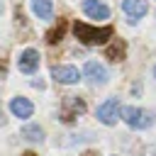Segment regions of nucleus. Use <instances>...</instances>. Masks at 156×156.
<instances>
[{
  "instance_id": "1",
  "label": "nucleus",
  "mask_w": 156,
  "mask_h": 156,
  "mask_svg": "<svg viewBox=\"0 0 156 156\" xmlns=\"http://www.w3.org/2000/svg\"><path fill=\"white\" fill-rule=\"evenodd\" d=\"M73 34H76V39L83 41L85 46H93V44H105L107 39H112L115 27H112V24L90 27L88 22H76V24H73Z\"/></svg>"
},
{
  "instance_id": "2",
  "label": "nucleus",
  "mask_w": 156,
  "mask_h": 156,
  "mask_svg": "<svg viewBox=\"0 0 156 156\" xmlns=\"http://www.w3.org/2000/svg\"><path fill=\"white\" fill-rule=\"evenodd\" d=\"M119 115H122V119H124L132 129H146V127L154 124V115H151L149 110H141V107H134V105L122 107Z\"/></svg>"
},
{
  "instance_id": "3",
  "label": "nucleus",
  "mask_w": 156,
  "mask_h": 156,
  "mask_svg": "<svg viewBox=\"0 0 156 156\" xmlns=\"http://www.w3.org/2000/svg\"><path fill=\"white\" fill-rule=\"evenodd\" d=\"M85 112V102H83V98H78V95H66L63 100H61V110H58V119L61 122H73L78 115H83Z\"/></svg>"
},
{
  "instance_id": "4",
  "label": "nucleus",
  "mask_w": 156,
  "mask_h": 156,
  "mask_svg": "<svg viewBox=\"0 0 156 156\" xmlns=\"http://www.w3.org/2000/svg\"><path fill=\"white\" fill-rule=\"evenodd\" d=\"M119 112H122V107H119V100H117V98H110V100H105V102L98 107V119H100L102 124L112 127V124H117V117H119Z\"/></svg>"
},
{
  "instance_id": "5",
  "label": "nucleus",
  "mask_w": 156,
  "mask_h": 156,
  "mask_svg": "<svg viewBox=\"0 0 156 156\" xmlns=\"http://www.w3.org/2000/svg\"><path fill=\"white\" fill-rule=\"evenodd\" d=\"M51 76H54L56 83H66V85L80 80V71L76 66H54L51 68Z\"/></svg>"
},
{
  "instance_id": "6",
  "label": "nucleus",
  "mask_w": 156,
  "mask_h": 156,
  "mask_svg": "<svg viewBox=\"0 0 156 156\" xmlns=\"http://www.w3.org/2000/svg\"><path fill=\"white\" fill-rule=\"evenodd\" d=\"M122 10L127 12L129 22L134 24L136 20H141L149 12V5H146V0H122Z\"/></svg>"
},
{
  "instance_id": "7",
  "label": "nucleus",
  "mask_w": 156,
  "mask_h": 156,
  "mask_svg": "<svg viewBox=\"0 0 156 156\" xmlns=\"http://www.w3.org/2000/svg\"><path fill=\"white\" fill-rule=\"evenodd\" d=\"M17 66L22 73H34L39 68V51L37 49H24L17 58Z\"/></svg>"
},
{
  "instance_id": "8",
  "label": "nucleus",
  "mask_w": 156,
  "mask_h": 156,
  "mask_svg": "<svg viewBox=\"0 0 156 156\" xmlns=\"http://www.w3.org/2000/svg\"><path fill=\"white\" fill-rule=\"evenodd\" d=\"M85 78H88L93 85H105V83H107V71H105L102 63L88 61V63H85Z\"/></svg>"
},
{
  "instance_id": "9",
  "label": "nucleus",
  "mask_w": 156,
  "mask_h": 156,
  "mask_svg": "<svg viewBox=\"0 0 156 156\" xmlns=\"http://www.w3.org/2000/svg\"><path fill=\"white\" fill-rule=\"evenodd\" d=\"M83 12L90 20H107L110 17V7L100 0H83Z\"/></svg>"
},
{
  "instance_id": "10",
  "label": "nucleus",
  "mask_w": 156,
  "mask_h": 156,
  "mask_svg": "<svg viewBox=\"0 0 156 156\" xmlns=\"http://www.w3.org/2000/svg\"><path fill=\"white\" fill-rule=\"evenodd\" d=\"M124 56H127V41L124 39H115L112 44L105 46V58H110L112 63L124 61Z\"/></svg>"
},
{
  "instance_id": "11",
  "label": "nucleus",
  "mask_w": 156,
  "mask_h": 156,
  "mask_svg": "<svg viewBox=\"0 0 156 156\" xmlns=\"http://www.w3.org/2000/svg\"><path fill=\"white\" fill-rule=\"evenodd\" d=\"M10 110H12V115H15V117H20V119H27V117H32V112H34V105H32L27 98H12V102H10Z\"/></svg>"
},
{
  "instance_id": "12",
  "label": "nucleus",
  "mask_w": 156,
  "mask_h": 156,
  "mask_svg": "<svg viewBox=\"0 0 156 156\" xmlns=\"http://www.w3.org/2000/svg\"><path fill=\"white\" fill-rule=\"evenodd\" d=\"M32 10L39 20H49L54 15V2L51 0H32Z\"/></svg>"
},
{
  "instance_id": "13",
  "label": "nucleus",
  "mask_w": 156,
  "mask_h": 156,
  "mask_svg": "<svg viewBox=\"0 0 156 156\" xmlns=\"http://www.w3.org/2000/svg\"><path fill=\"white\" fill-rule=\"evenodd\" d=\"M66 27H68V22H66V20H58V22L54 24V29L46 32V41H49V44H58V41L63 39V34H66Z\"/></svg>"
},
{
  "instance_id": "14",
  "label": "nucleus",
  "mask_w": 156,
  "mask_h": 156,
  "mask_svg": "<svg viewBox=\"0 0 156 156\" xmlns=\"http://www.w3.org/2000/svg\"><path fill=\"white\" fill-rule=\"evenodd\" d=\"M22 136L29 139V141H41L44 139V132H41L39 124H27V127H22Z\"/></svg>"
},
{
  "instance_id": "15",
  "label": "nucleus",
  "mask_w": 156,
  "mask_h": 156,
  "mask_svg": "<svg viewBox=\"0 0 156 156\" xmlns=\"http://www.w3.org/2000/svg\"><path fill=\"white\" fill-rule=\"evenodd\" d=\"M5 71H7V66H5V61H0V76H5Z\"/></svg>"
},
{
  "instance_id": "16",
  "label": "nucleus",
  "mask_w": 156,
  "mask_h": 156,
  "mask_svg": "<svg viewBox=\"0 0 156 156\" xmlns=\"http://www.w3.org/2000/svg\"><path fill=\"white\" fill-rule=\"evenodd\" d=\"M80 156H98V151H85V154H80Z\"/></svg>"
},
{
  "instance_id": "17",
  "label": "nucleus",
  "mask_w": 156,
  "mask_h": 156,
  "mask_svg": "<svg viewBox=\"0 0 156 156\" xmlns=\"http://www.w3.org/2000/svg\"><path fill=\"white\" fill-rule=\"evenodd\" d=\"M0 124H5V112L0 110Z\"/></svg>"
},
{
  "instance_id": "18",
  "label": "nucleus",
  "mask_w": 156,
  "mask_h": 156,
  "mask_svg": "<svg viewBox=\"0 0 156 156\" xmlns=\"http://www.w3.org/2000/svg\"><path fill=\"white\" fill-rule=\"evenodd\" d=\"M22 156H37V154H34V151H24Z\"/></svg>"
},
{
  "instance_id": "19",
  "label": "nucleus",
  "mask_w": 156,
  "mask_h": 156,
  "mask_svg": "<svg viewBox=\"0 0 156 156\" xmlns=\"http://www.w3.org/2000/svg\"><path fill=\"white\" fill-rule=\"evenodd\" d=\"M154 73H156V66H154Z\"/></svg>"
}]
</instances>
